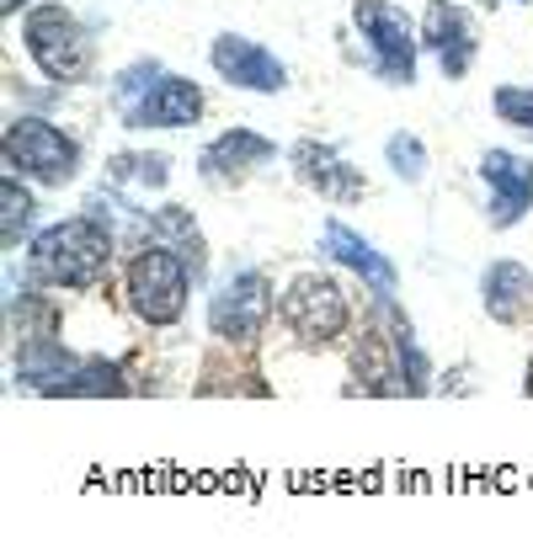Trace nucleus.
<instances>
[{"mask_svg":"<svg viewBox=\"0 0 533 559\" xmlns=\"http://www.w3.org/2000/svg\"><path fill=\"white\" fill-rule=\"evenodd\" d=\"M112 266V229L102 218H59L33 240V277L48 288H96Z\"/></svg>","mask_w":533,"mask_h":559,"instance_id":"nucleus-1","label":"nucleus"},{"mask_svg":"<svg viewBox=\"0 0 533 559\" xmlns=\"http://www.w3.org/2000/svg\"><path fill=\"white\" fill-rule=\"evenodd\" d=\"M5 166L44 181V187H64L81 171V144L64 139L44 118H16V123H5Z\"/></svg>","mask_w":533,"mask_h":559,"instance_id":"nucleus-2","label":"nucleus"},{"mask_svg":"<svg viewBox=\"0 0 533 559\" xmlns=\"http://www.w3.org/2000/svg\"><path fill=\"white\" fill-rule=\"evenodd\" d=\"M277 314H283V325H288L305 346L336 342V336L347 331V320H353L342 283H336V277H320V272L294 277L288 294H283V304H277Z\"/></svg>","mask_w":533,"mask_h":559,"instance_id":"nucleus-3","label":"nucleus"},{"mask_svg":"<svg viewBox=\"0 0 533 559\" xmlns=\"http://www.w3.org/2000/svg\"><path fill=\"white\" fill-rule=\"evenodd\" d=\"M27 53L38 59L48 81H86L91 75V38L86 27L64 11V5H44L27 16Z\"/></svg>","mask_w":533,"mask_h":559,"instance_id":"nucleus-4","label":"nucleus"},{"mask_svg":"<svg viewBox=\"0 0 533 559\" xmlns=\"http://www.w3.org/2000/svg\"><path fill=\"white\" fill-rule=\"evenodd\" d=\"M129 304L144 325H177L187 309V261L171 257L166 246L133 257L129 266Z\"/></svg>","mask_w":533,"mask_h":559,"instance_id":"nucleus-5","label":"nucleus"},{"mask_svg":"<svg viewBox=\"0 0 533 559\" xmlns=\"http://www.w3.org/2000/svg\"><path fill=\"white\" fill-rule=\"evenodd\" d=\"M353 22L357 33L368 38V48H374L379 75L390 86H411V75H416V27L405 22V11L384 5V0H357Z\"/></svg>","mask_w":533,"mask_h":559,"instance_id":"nucleus-6","label":"nucleus"},{"mask_svg":"<svg viewBox=\"0 0 533 559\" xmlns=\"http://www.w3.org/2000/svg\"><path fill=\"white\" fill-rule=\"evenodd\" d=\"M266 314H272V283H266L262 272H235V277H224V288L214 294V304H209L214 336H220V342H240V346L262 336Z\"/></svg>","mask_w":533,"mask_h":559,"instance_id":"nucleus-7","label":"nucleus"},{"mask_svg":"<svg viewBox=\"0 0 533 559\" xmlns=\"http://www.w3.org/2000/svg\"><path fill=\"white\" fill-rule=\"evenodd\" d=\"M214 70H220L229 86H240V91H283L288 86V70L266 53L262 44H251V38H235V33H224V38H214Z\"/></svg>","mask_w":533,"mask_h":559,"instance_id":"nucleus-8","label":"nucleus"},{"mask_svg":"<svg viewBox=\"0 0 533 559\" xmlns=\"http://www.w3.org/2000/svg\"><path fill=\"white\" fill-rule=\"evenodd\" d=\"M198 112H203V91L181 75H161L144 91V102L123 107L129 129H187V123H198Z\"/></svg>","mask_w":533,"mask_h":559,"instance_id":"nucleus-9","label":"nucleus"},{"mask_svg":"<svg viewBox=\"0 0 533 559\" xmlns=\"http://www.w3.org/2000/svg\"><path fill=\"white\" fill-rule=\"evenodd\" d=\"M422 38L438 48V64H443L448 81H459V75L470 70V59H475V22H470L464 5L433 0L427 16H422Z\"/></svg>","mask_w":533,"mask_h":559,"instance_id":"nucleus-10","label":"nucleus"},{"mask_svg":"<svg viewBox=\"0 0 533 559\" xmlns=\"http://www.w3.org/2000/svg\"><path fill=\"white\" fill-rule=\"evenodd\" d=\"M266 160H272V144H266L262 133L229 129L198 155V171H203V181H214V187H240V181L257 171V166H266Z\"/></svg>","mask_w":533,"mask_h":559,"instance_id":"nucleus-11","label":"nucleus"},{"mask_svg":"<svg viewBox=\"0 0 533 559\" xmlns=\"http://www.w3.org/2000/svg\"><path fill=\"white\" fill-rule=\"evenodd\" d=\"M481 176H486V187L496 192V229H507V224H518V218L529 214L533 203V160L523 155H512V150H486L481 155Z\"/></svg>","mask_w":533,"mask_h":559,"instance_id":"nucleus-12","label":"nucleus"},{"mask_svg":"<svg viewBox=\"0 0 533 559\" xmlns=\"http://www.w3.org/2000/svg\"><path fill=\"white\" fill-rule=\"evenodd\" d=\"M481 299L486 314L501 325H523L533 314V272L518 261H490L486 277H481Z\"/></svg>","mask_w":533,"mask_h":559,"instance_id":"nucleus-13","label":"nucleus"},{"mask_svg":"<svg viewBox=\"0 0 533 559\" xmlns=\"http://www.w3.org/2000/svg\"><path fill=\"white\" fill-rule=\"evenodd\" d=\"M325 251L342 261V266H353L357 277H363L379 299L390 304V294H395V266L374 251V240H363V235H357V229H347L342 218H331V224H325Z\"/></svg>","mask_w":533,"mask_h":559,"instance_id":"nucleus-14","label":"nucleus"},{"mask_svg":"<svg viewBox=\"0 0 533 559\" xmlns=\"http://www.w3.org/2000/svg\"><path fill=\"white\" fill-rule=\"evenodd\" d=\"M294 171L310 181L320 198H336V203H347V198H363V176L331 150V144H315V139H305V144H294Z\"/></svg>","mask_w":533,"mask_h":559,"instance_id":"nucleus-15","label":"nucleus"},{"mask_svg":"<svg viewBox=\"0 0 533 559\" xmlns=\"http://www.w3.org/2000/svg\"><path fill=\"white\" fill-rule=\"evenodd\" d=\"M123 368L118 362H81L64 384H59V394H123Z\"/></svg>","mask_w":533,"mask_h":559,"instance_id":"nucleus-16","label":"nucleus"},{"mask_svg":"<svg viewBox=\"0 0 533 559\" xmlns=\"http://www.w3.org/2000/svg\"><path fill=\"white\" fill-rule=\"evenodd\" d=\"M0 203H5V224H0V240H5V251H16L22 229L33 224V198L22 192V181H16V176H5V181H0Z\"/></svg>","mask_w":533,"mask_h":559,"instance_id":"nucleus-17","label":"nucleus"},{"mask_svg":"<svg viewBox=\"0 0 533 559\" xmlns=\"http://www.w3.org/2000/svg\"><path fill=\"white\" fill-rule=\"evenodd\" d=\"M384 155H390V166H395L400 181H422V171H427V150H422L416 133H390Z\"/></svg>","mask_w":533,"mask_h":559,"instance_id":"nucleus-18","label":"nucleus"},{"mask_svg":"<svg viewBox=\"0 0 533 559\" xmlns=\"http://www.w3.org/2000/svg\"><path fill=\"white\" fill-rule=\"evenodd\" d=\"M490 107H496V118H501V123L533 133V91L529 86H496Z\"/></svg>","mask_w":533,"mask_h":559,"instance_id":"nucleus-19","label":"nucleus"},{"mask_svg":"<svg viewBox=\"0 0 533 559\" xmlns=\"http://www.w3.org/2000/svg\"><path fill=\"white\" fill-rule=\"evenodd\" d=\"M118 176H139V181L161 187V181H166V160H161V155H123V160H118Z\"/></svg>","mask_w":533,"mask_h":559,"instance_id":"nucleus-20","label":"nucleus"},{"mask_svg":"<svg viewBox=\"0 0 533 559\" xmlns=\"http://www.w3.org/2000/svg\"><path fill=\"white\" fill-rule=\"evenodd\" d=\"M22 5H27V0H0V11H5V16H16Z\"/></svg>","mask_w":533,"mask_h":559,"instance_id":"nucleus-21","label":"nucleus"},{"mask_svg":"<svg viewBox=\"0 0 533 559\" xmlns=\"http://www.w3.org/2000/svg\"><path fill=\"white\" fill-rule=\"evenodd\" d=\"M523 394H533V357H529V379H523Z\"/></svg>","mask_w":533,"mask_h":559,"instance_id":"nucleus-22","label":"nucleus"}]
</instances>
